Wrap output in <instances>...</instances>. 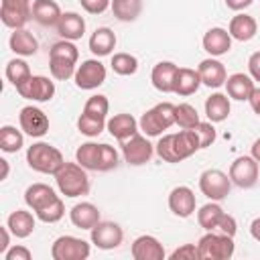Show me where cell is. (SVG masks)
Returning a JSON list of instances; mask_svg holds the SVG:
<instances>
[{
	"instance_id": "cell-1",
	"label": "cell",
	"mask_w": 260,
	"mask_h": 260,
	"mask_svg": "<svg viewBox=\"0 0 260 260\" xmlns=\"http://www.w3.org/2000/svg\"><path fill=\"white\" fill-rule=\"evenodd\" d=\"M154 150L165 162H181L201 150V144L195 130H181L175 134H162L154 144Z\"/></svg>"
},
{
	"instance_id": "cell-2",
	"label": "cell",
	"mask_w": 260,
	"mask_h": 260,
	"mask_svg": "<svg viewBox=\"0 0 260 260\" xmlns=\"http://www.w3.org/2000/svg\"><path fill=\"white\" fill-rule=\"evenodd\" d=\"M75 160L85 169V171H112L120 162V154L114 146L110 144H98V142H83L75 150Z\"/></svg>"
},
{
	"instance_id": "cell-3",
	"label": "cell",
	"mask_w": 260,
	"mask_h": 260,
	"mask_svg": "<svg viewBox=\"0 0 260 260\" xmlns=\"http://www.w3.org/2000/svg\"><path fill=\"white\" fill-rule=\"evenodd\" d=\"M77 59H79V51L75 47L73 41H57L51 49H49V71L53 79L65 81L69 77L75 75L77 71Z\"/></svg>"
},
{
	"instance_id": "cell-4",
	"label": "cell",
	"mask_w": 260,
	"mask_h": 260,
	"mask_svg": "<svg viewBox=\"0 0 260 260\" xmlns=\"http://www.w3.org/2000/svg\"><path fill=\"white\" fill-rule=\"evenodd\" d=\"M55 183L61 195L65 197H81L89 193V177L85 169L75 160V162H63V167L55 173Z\"/></svg>"
},
{
	"instance_id": "cell-5",
	"label": "cell",
	"mask_w": 260,
	"mask_h": 260,
	"mask_svg": "<svg viewBox=\"0 0 260 260\" xmlns=\"http://www.w3.org/2000/svg\"><path fill=\"white\" fill-rule=\"evenodd\" d=\"M26 162L32 171L37 173H43V175H55L65 158H63V152L59 148H55L53 144L49 142H35L26 148Z\"/></svg>"
},
{
	"instance_id": "cell-6",
	"label": "cell",
	"mask_w": 260,
	"mask_h": 260,
	"mask_svg": "<svg viewBox=\"0 0 260 260\" xmlns=\"http://www.w3.org/2000/svg\"><path fill=\"white\" fill-rule=\"evenodd\" d=\"M173 124H175V104L171 102H160L152 106L138 120V126L146 136H160Z\"/></svg>"
},
{
	"instance_id": "cell-7",
	"label": "cell",
	"mask_w": 260,
	"mask_h": 260,
	"mask_svg": "<svg viewBox=\"0 0 260 260\" xmlns=\"http://www.w3.org/2000/svg\"><path fill=\"white\" fill-rule=\"evenodd\" d=\"M197 248H199L201 260H230L234 256L236 244L232 236L211 230L199 238Z\"/></svg>"
},
{
	"instance_id": "cell-8",
	"label": "cell",
	"mask_w": 260,
	"mask_h": 260,
	"mask_svg": "<svg viewBox=\"0 0 260 260\" xmlns=\"http://www.w3.org/2000/svg\"><path fill=\"white\" fill-rule=\"evenodd\" d=\"M199 191L211 201H221L232 191V179L219 169H207L199 175Z\"/></svg>"
},
{
	"instance_id": "cell-9",
	"label": "cell",
	"mask_w": 260,
	"mask_h": 260,
	"mask_svg": "<svg viewBox=\"0 0 260 260\" xmlns=\"http://www.w3.org/2000/svg\"><path fill=\"white\" fill-rule=\"evenodd\" d=\"M89 244L75 236H59L51 246L53 260H85L89 258Z\"/></svg>"
},
{
	"instance_id": "cell-10",
	"label": "cell",
	"mask_w": 260,
	"mask_h": 260,
	"mask_svg": "<svg viewBox=\"0 0 260 260\" xmlns=\"http://www.w3.org/2000/svg\"><path fill=\"white\" fill-rule=\"evenodd\" d=\"M120 144H122V156H124V160L128 165H132V167H140V165L150 162L152 154L156 152L154 146L148 142V138L142 136V134H138V132L134 136H130L128 140L120 142Z\"/></svg>"
},
{
	"instance_id": "cell-11",
	"label": "cell",
	"mask_w": 260,
	"mask_h": 260,
	"mask_svg": "<svg viewBox=\"0 0 260 260\" xmlns=\"http://www.w3.org/2000/svg\"><path fill=\"white\" fill-rule=\"evenodd\" d=\"M258 175H260V167H258V160L252 154L250 156H238L230 165V179L240 189L254 187L258 183Z\"/></svg>"
},
{
	"instance_id": "cell-12",
	"label": "cell",
	"mask_w": 260,
	"mask_h": 260,
	"mask_svg": "<svg viewBox=\"0 0 260 260\" xmlns=\"http://www.w3.org/2000/svg\"><path fill=\"white\" fill-rule=\"evenodd\" d=\"M0 18L12 30L22 28L32 18V2L30 0H2Z\"/></svg>"
},
{
	"instance_id": "cell-13",
	"label": "cell",
	"mask_w": 260,
	"mask_h": 260,
	"mask_svg": "<svg viewBox=\"0 0 260 260\" xmlns=\"http://www.w3.org/2000/svg\"><path fill=\"white\" fill-rule=\"evenodd\" d=\"M18 95L30 102H49L55 95V81L45 75H30L24 83L16 87Z\"/></svg>"
},
{
	"instance_id": "cell-14",
	"label": "cell",
	"mask_w": 260,
	"mask_h": 260,
	"mask_svg": "<svg viewBox=\"0 0 260 260\" xmlns=\"http://www.w3.org/2000/svg\"><path fill=\"white\" fill-rule=\"evenodd\" d=\"M73 81L79 89H95L106 81V67L98 59H85L77 65Z\"/></svg>"
},
{
	"instance_id": "cell-15",
	"label": "cell",
	"mask_w": 260,
	"mask_h": 260,
	"mask_svg": "<svg viewBox=\"0 0 260 260\" xmlns=\"http://www.w3.org/2000/svg\"><path fill=\"white\" fill-rule=\"evenodd\" d=\"M20 130L30 138H41L49 132V118L37 106H24L18 114Z\"/></svg>"
},
{
	"instance_id": "cell-16",
	"label": "cell",
	"mask_w": 260,
	"mask_h": 260,
	"mask_svg": "<svg viewBox=\"0 0 260 260\" xmlns=\"http://www.w3.org/2000/svg\"><path fill=\"white\" fill-rule=\"evenodd\" d=\"M89 238L100 250H114L122 244L124 232L116 221H100L89 230Z\"/></svg>"
},
{
	"instance_id": "cell-17",
	"label": "cell",
	"mask_w": 260,
	"mask_h": 260,
	"mask_svg": "<svg viewBox=\"0 0 260 260\" xmlns=\"http://www.w3.org/2000/svg\"><path fill=\"white\" fill-rule=\"evenodd\" d=\"M195 207H197V199L191 187L179 185L169 193V209L177 217H191Z\"/></svg>"
},
{
	"instance_id": "cell-18",
	"label": "cell",
	"mask_w": 260,
	"mask_h": 260,
	"mask_svg": "<svg viewBox=\"0 0 260 260\" xmlns=\"http://www.w3.org/2000/svg\"><path fill=\"white\" fill-rule=\"evenodd\" d=\"M130 254L134 260H162L167 254H165V248L162 244L154 238V236H138L134 242H132V248H130Z\"/></svg>"
},
{
	"instance_id": "cell-19",
	"label": "cell",
	"mask_w": 260,
	"mask_h": 260,
	"mask_svg": "<svg viewBox=\"0 0 260 260\" xmlns=\"http://www.w3.org/2000/svg\"><path fill=\"white\" fill-rule=\"evenodd\" d=\"M199 71V77H201V83L207 85V87H221L225 85V79H228V71H225V65L221 61H217L215 57H207L199 63L197 67Z\"/></svg>"
},
{
	"instance_id": "cell-20",
	"label": "cell",
	"mask_w": 260,
	"mask_h": 260,
	"mask_svg": "<svg viewBox=\"0 0 260 260\" xmlns=\"http://www.w3.org/2000/svg\"><path fill=\"white\" fill-rule=\"evenodd\" d=\"M201 45L211 57H221L232 49V35L221 26H213L203 35Z\"/></svg>"
},
{
	"instance_id": "cell-21",
	"label": "cell",
	"mask_w": 260,
	"mask_h": 260,
	"mask_svg": "<svg viewBox=\"0 0 260 260\" xmlns=\"http://www.w3.org/2000/svg\"><path fill=\"white\" fill-rule=\"evenodd\" d=\"M57 197H59V195L55 193V189L49 187V185H45V183H32V185H28L26 191H24V203H26L35 213L41 211V209H45L47 205H51Z\"/></svg>"
},
{
	"instance_id": "cell-22",
	"label": "cell",
	"mask_w": 260,
	"mask_h": 260,
	"mask_svg": "<svg viewBox=\"0 0 260 260\" xmlns=\"http://www.w3.org/2000/svg\"><path fill=\"white\" fill-rule=\"evenodd\" d=\"M177 71H179V67L173 61H160V63H156L152 67V73H150V81H152L154 89H158L162 93H173Z\"/></svg>"
},
{
	"instance_id": "cell-23",
	"label": "cell",
	"mask_w": 260,
	"mask_h": 260,
	"mask_svg": "<svg viewBox=\"0 0 260 260\" xmlns=\"http://www.w3.org/2000/svg\"><path fill=\"white\" fill-rule=\"evenodd\" d=\"M69 219L75 228L79 230H91L95 223H100V209L89 203V201H81V203H75L69 211Z\"/></svg>"
},
{
	"instance_id": "cell-24",
	"label": "cell",
	"mask_w": 260,
	"mask_h": 260,
	"mask_svg": "<svg viewBox=\"0 0 260 260\" xmlns=\"http://www.w3.org/2000/svg\"><path fill=\"white\" fill-rule=\"evenodd\" d=\"M57 32L65 41H77L85 35V18L77 12H63L57 22Z\"/></svg>"
},
{
	"instance_id": "cell-25",
	"label": "cell",
	"mask_w": 260,
	"mask_h": 260,
	"mask_svg": "<svg viewBox=\"0 0 260 260\" xmlns=\"http://www.w3.org/2000/svg\"><path fill=\"white\" fill-rule=\"evenodd\" d=\"M106 128H108V132H110L116 140L124 142V140H128L130 136H134L140 126H138V122H136V118H134L132 114H114V116L108 120Z\"/></svg>"
},
{
	"instance_id": "cell-26",
	"label": "cell",
	"mask_w": 260,
	"mask_h": 260,
	"mask_svg": "<svg viewBox=\"0 0 260 260\" xmlns=\"http://www.w3.org/2000/svg\"><path fill=\"white\" fill-rule=\"evenodd\" d=\"M8 45H10V51L20 55V57H30L39 51L37 37L26 28H14V32L8 39Z\"/></svg>"
},
{
	"instance_id": "cell-27",
	"label": "cell",
	"mask_w": 260,
	"mask_h": 260,
	"mask_svg": "<svg viewBox=\"0 0 260 260\" xmlns=\"http://www.w3.org/2000/svg\"><path fill=\"white\" fill-rule=\"evenodd\" d=\"M254 79L246 73H232L228 75L225 79V89H228V95L236 102H244V100H250L252 91H254Z\"/></svg>"
},
{
	"instance_id": "cell-28",
	"label": "cell",
	"mask_w": 260,
	"mask_h": 260,
	"mask_svg": "<svg viewBox=\"0 0 260 260\" xmlns=\"http://www.w3.org/2000/svg\"><path fill=\"white\" fill-rule=\"evenodd\" d=\"M199 85H201V77H199L197 69L179 67L177 77H175V85H173V93H177L181 98H187V95H193L199 89Z\"/></svg>"
},
{
	"instance_id": "cell-29",
	"label": "cell",
	"mask_w": 260,
	"mask_h": 260,
	"mask_svg": "<svg viewBox=\"0 0 260 260\" xmlns=\"http://www.w3.org/2000/svg\"><path fill=\"white\" fill-rule=\"evenodd\" d=\"M230 112H232V104H230L228 93L215 91L205 100V116L209 122H213V124L223 122L230 116Z\"/></svg>"
},
{
	"instance_id": "cell-30",
	"label": "cell",
	"mask_w": 260,
	"mask_h": 260,
	"mask_svg": "<svg viewBox=\"0 0 260 260\" xmlns=\"http://www.w3.org/2000/svg\"><path fill=\"white\" fill-rule=\"evenodd\" d=\"M6 225H8V230L12 232L14 238L24 240L35 232V215L26 209H16L8 215Z\"/></svg>"
},
{
	"instance_id": "cell-31",
	"label": "cell",
	"mask_w": 260,
	"mask_h": 260,
	"mask_svg": "<svg viewBox=\"0 0 260 260\" xmlns=\"http://www.w3.org/2000/svg\"><path fill=\"white\" fill-rule=\"evenodd\" d=\"M116 49V35L112 28L108 26H100L91 32L89 37V51L95 55V57H106V55H112V51Z\"/></svg>"
},
{
	"instance_id": "cell-32",
	"label": "cell",
	"mask_w": 260,
	"mask_h": 260,
	"mask_svg": "<svg viewBox=\"0 0 260 260\" xmlns=\"http://www.w3.org/2000/svg\"><path fill=\"white\" fill-rule=\"evenodd\" d=\"M61 14L63 12L55 0H35L32 2V18L41 26H57Z\"/></svg>"
},
{
	"instance_id": "cell-33",
	"label": "cell",
	"mask_w": 260,
	"mask_h": 260,
	"mask_svg": "<svg viewBox=\"0 0 260 260\" xmlns=\"http://www.w3.org/2000/svg\"><path fill=\"white\" fill-rule=\"evenodd\" d=\"M256 30H258V24H256L254 16H250V14H236L230 20V26H228V32L232 35V39H236L240 43H246V41L254 39Z\"/></svg>"
},
{
	"instance_id": "cell-34",
	"label": "cell",
	"mask_w": 260,
	"mask_h": 260,
	"mask_svg": "<svg viewBox=\"0 0 260 260\" xmlns=\"http://www.w3.org/2000/svg\"><path fill=\"white\" fill-rule=\"evenodd\" d=\"M112 14L122 22H132L142 12V0H112Z\"/></svg>"
},
{
	"instance_id": "cell-35",
	"label": "cell",
	"mask_w": 260,
	"mask_h": 260,
	"mask_svg": "<svg viewBox=\"0 0 260 260\" xmlns=\"http://www.w3.org/2000/svg\"><path fill=\"white\" fill-rule=\"evenodd\" d=\"M223 213H225V211L221 209V205H219L217 201H209V203H205L203 207H199V211H197V221H199V225H201L205 232H211V230H217V223H219V219H221Z\"/></svg>"
},
{
	"instance_id": "cell-36",
	"label": "cell",
	"mask_w": 260,
	"mask_h": 260,
	"mask_svg": "<svg viewBox=\"0 0 260 260\" xmlns=\"http://www.w3.org/2000/svg\"><path fill=\"white\" fill-rule=\"evenodd\" d=\"M24 146V136L18 128L10 126V124H4L0 128V148L4 152H18L20 148Z\"/></svg>"
},
{
	"instance_id": "cell-37",
	"label": "cell",
	"mask_w": 260,
	"mask_h": 260,
	"mask_svg": "<svg viewBox=\"0 0 260 260\" xmlns=\"http://www.w3.org/2000/svg\"><path fill=\"white\" fill-rule=\"evenodd\" d=\"M199 114L195 110V106L183 102L179 106H175V124L181 128V130H193L197 124H199Z\"/></svg>"
},
{
	"instance_id": "cell-38",
	"label": "cell",
	"mask_w": 260,
	"mask_h": 260,
	"mask_svg": "<svg viewBox=\"0 0 260 260\" xmlns=\"http://www.w3.org/2000/svg\"><path fill=\"white\" fill-rule=\"evenodd\" d=\"M32 73H30V67H28V63L24 61V59H10L8 63H6V79L14 85V87H18L20 83H24L28 77H30Z\"/></svg>"
},
{
	"instance_id": "cell-39",
	"label": "cell",
	"mask_w": 260,
	"mask_h": 260,
	"mask_svg": "<svg viewBox=\"0 0 260 260\" xmlns=\"http://www.w3.org/2000/svg\"><path fill=\"white\" fill-rule=\"evenodd\" d=\"M108 112H110V102H108V98L102 95V93H95V95L87 98V102H85L81 114H85V116H89V118H95V120H106V122H108Z\"/></svg>"
},
{
	"instance_id": "cell-40",
	"label": "cell",
	"mask_w": 260,
	"mask_h": 260,
	"mask_svg": "<svg viewBox=\"0 0 260 260\" xmlns=\"http://www.w3.org/2000/svg\"><path fill=\"white\" fill-rule=\"evenodd\" d=\"M110 65H112V71L118 75H134L138 69V59L130 53H114Z\"/></svg>"
},
{
	"instance_id": "cell-41",
	"label": "cell",
	"mask_w": 260,
	"mask_h": 260,
	"mask_svg": "<svg viewBox=\"0 0 260 260\" xmlns=\"http://www.w3.org/2000/svg\"><path fill=\"white\" fill-rule=\"evenodd\" d=\"M106 124H108L106 120H95V118H89V116H85V114H81V116L77 118V130H79L83 136H89V138L100 136V134L104 132Z\"/></svg>"
},
{
	"instance_id": "cell-42",
	"label": "cell",
	"mask_w": 260,
	"mask_h": 260,
	"mask_svg": "<svg viewBox=\"0 0 260 260\" xmlns=\"http://www.w3.org/2000/svg\"><path fill=\"white\" fill-rule=\"evenodd\" d=\"M35 215H37L41 221H45V223H55V221H59V219L65 215V205H63L61 197H57L51 205H47L45 209L37 211Z\"/></svg>"
},
{
	"instance_id": "cell-43",
	"label": "cell",
	"mask_w": 260,
	"mask_h": 260,
	"mask_svg": "<svg viewBox=\"0 0 260 260\" xmlns=\"http://www.w3.org/2000/svg\"><path fill=\"white\" fill-rule=\"evenodd\" d=\"M195 134L199 136V144H201V148H207V146H211L213 142H215V128H213V122H199L195 128Z\"/></svg>"
},
{
	"instance_id": "cell-44",
	"label": "cell",
	"mask_w": 260,
	"mask_h": 260,
	"mask_svg": "<svg viewBox=\"0 0 260 260\" xmlns=\"http://www.w3.org/2000/svg\"><path fill=\"white\" fill-rule=\"evenodd\" d=\"M171 260H201L197 244H183L171 252Z\"/></svg>"
},
{
	"instance_id": "cell-45",
	"label": "cell",
	"mask_w": 260,
	"mask_h": 260,
	"mask_svg": "<svg viewBox=\"0 0 260 260\" xmlns=\"http://www.w3.org/2000/svg\"><path fill=\"white\" fill-rule=\"evenodd\" d=\"M79 2H81V8L89 14H102L112 4V0H79Z\"/></svg>"
},
{
	"instance_id": "cell-46",
	"label": "cell",
	"mask_w": 260,
	"mask_h": 260,
	"mask_svg": "<svg viewBox=\"0 0 260 260\" xmlns=\"http://www.w3.org/2000/svg\"><path fill=\"white\" fill-rule=\"evenodd\" d=\"M217 232H223V234H228V236H236V232H238V223H236V217L234 215H230V213H223L221 215V219H219V223H217Z\"/></svg>"
},
{
	"instance_id": "cell-47",
	"label": "cell",
	"mask_w": 260,
	"mask_h": 260,
	"mask_svg": "<svg viewBox=\"0 0 260 260\" xmlns=\"http://www.w3.org/2000/svg\"><path fill=\"white\" fill-rule=\"evenodd\" d=\"M30 258H32V254L24 246H12L4 254V260H30Z\"/></svg>"
},
{
	"instance_id": "cell-48",
	"label": "cell",
	"mask_w": 260,
	"mask_h": 260,
	"mask_svg": "<svg viewBox=\"0 0 260 260\" xmlns=\"http://www.w3.org/2000/svg\"><path fill=\"white\" fill-rule=\"evenodd\" d=\"M248 73L254 81H260V51L252 53L248 59Z\"/></svg>"
},
{
	"instance_id": "cell-49",
	"label": "cell",
	"mask_w": 260,
	"mask_h": 260,
	"mask_svg": "<svg viewBox=\"0 0 260 260\" xmlns=\"http://www.w3.org/2000/svg\"><path fill=\"white\" fill-rule=\"evenodd\" d=\"M10 230H8V225H2L0 228V254L4 256L6 254V250L10 248Z\"/></svg>"
},
{
	"instance_id": "cell-50",
	"label": "cell",
	"mask_w": 260,
	"mask_h": 260,
	"mask_svg": "<svg viewBox=\"0 0 260 260\" xmlns=\"http://www.w3.org/2000/svg\"><path fill=\"white\" fill-rule=\"evenodd\" d=\"M252 2H254V0H225V6H228L230 10H236V12H240V10L248 8Z\"/></svg>"
},
{
	"instance_id": "cell-51",
	"label": "cell",
	"mask_w": 260,
	"mask_h": 260,
	"mask_svg": "<svg viewBox=\"0 0 260 260\" xmlns=\"http://www.w3.org/2000/svg\"><path fill=\"white\" fill-rule=\"evenodd\" d=\"M250 106H252V110L260 116V87H254V91H252V95H250Z\"/></svg>"
},
{
	"instance_id": "cell-52",
	"label": "cell",
	"mask_w": 260,
	"mask_h": 260,
	"mask_svg": "<svg viewBox=\"0 0 260 260\" xmlns=\"http://www.w3.org/2000/svg\"><path fill=\"white\" fill-rule=\"evenodd\" d=\"M250 236H252L256 242H260V217L252 219V223H250Z\"/></svg>"
},
{
	"instance_id": "cell-53",
	"label": "cell",
	"mask_w": 260,
	"mask_h": 260,
	"mask_svg": "<svg viewBox=\"0 0 260 260\" xmlns=\"http://www.w3.org/2000/svg\"><path fill=\"white\" fill-rule=\"evenodd\" d=\"M252 156L260 162V138H258V140H254V144H252Z\"/></svg>"
},
{
	"instance_id": "cell-54",
	"label": "cell",
	"mask_w": 260,
	"mask_h": 260,
	"mask_svg": "<svg viewBox=\"0 0 260 260\" xmlns=\"http://www.w3.org/2000/svg\"><path fill=\"white\" fill-rule=\"evenodd\" d=\"M0 165H2V177H0V179L4 181V179H8V171H10V167H8V160H6V158H0Z\"/></svg>"
}]
</instances>
